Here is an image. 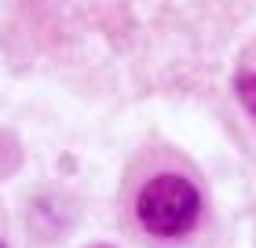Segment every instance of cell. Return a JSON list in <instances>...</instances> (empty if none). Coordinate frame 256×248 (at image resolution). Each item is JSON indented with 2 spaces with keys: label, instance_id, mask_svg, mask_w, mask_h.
<instances>
[{
  "label": "cell",
  "instance_id": "1",
  "mask_svg": "<svg viewBox=\"0 0 256 248\" xmlns=\"http://www.w3.org/2000/svg\"><path fill=\"white\" fill-rule=\"evenodd\" d=\"M136 216L154 238H180L202 216V194L183 175H154L136 197Z\"/></svg>",
  "mask_w": 256,
  "mask_h": 248
},
{
  "label": "cell",
  "instance_id": "2",
  "mask_svg": "<svg viewBox=\"0 0 256 248\" xmlns=\"http://www.w3.org/2000/svg\"><path fill=\"white\" fill-rule=\"evenodd\" d=\"M238 99H242V106L256 117V73H242V77H238Z\"/></svg>",
  "mask_w": 256,
  "mask_h": 248
},
{
  "label": "cell",
  "instance_id": "3",
  "mask_svg": "<svg viewBox=\"0 0 256 248\" xmlns=\"http://www.w3.org/2000/svg\"><path fill=\"white\" fill-rule=\"evenodd\" d=\"M0 248H4V245H0Z\"/></svg>",
  "mask_w": 256,
  "mask_h": 248
}]
</instances>
